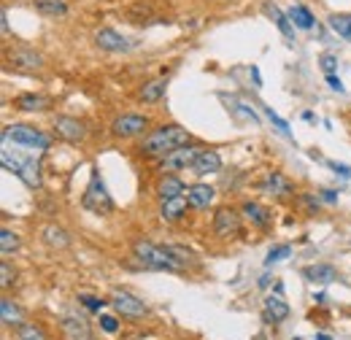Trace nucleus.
I'll use <instances>...</instances> for the list:
<instances>
[{
	"label": "nucleus",
	"mask_w": 351,
	"mask_h": 340,
	"mask_svg": "<svg viewBox=\"0 0 351 340\" xmlns=\"http://www.w3.org/2000/svg\"><path fill=\"white\" fill-rule=\"evenodd\" d=\"M189 143V132L184 127H178V125H162V127L152 130L146 138H143V143H141V154L143 157H165V154H171L173 149L178 146H186Z\"/></svg>",
	"instance_id": "nucleus-1"
},
{
	"label": "nucleus",
	"mask_w": 351,
	"mask_h": 340,
	"mask_svg": "<svg viewBox=\"0 0 351 340\" xmlns=\"http://www.w3.org/2000/svg\"><path fill=\"white\" fill-rule=\"evenodd\" d=\"M132 254L146 267H154V270H181L184 267V259L178 256L176 246H157L152 241H135Z\"/></svg>",
	"instance_id": "nucleus-2"
},
{
	"label": "nucleus",
	"mask_w": 351,
	"mask_h": 340,
	"mask_svg": "<svg viewBox=\"0 0 351 340\" xmlns=\"http://www.w3.org/2000/svg\"><path fill=\"white\" fill-rule=\"evenodd\" d=\"M3 141H14L16 146H27V149H49V135L41 130L30 127V125H11L3 132Z\"/></svg>",
	"instance_id": "nucleus-3"
},
{
	"label": "nucleus",
	"mask_w": 351,
	"mask_h": 340,
	"mask_svg": "<svg viewBox=\"0 0 351 340\" xmlns=\"http://www.w3.org/2000/svg\"><path fill=\"white\" fill-rule=\"evenodd\" d=\"M82 203L92 213H111V208H114V203H111V197H108L97 170H92V178H89V186L87 192H84V197H82Z\"/></svg>",
	"instance_id": "nucleus-4"
},
{
	"label": "nucleus",
	"mask_w": 351,
	"mask_h": 340,
	"mask_svg": "<svg viewBox=\"0 0 351 340\" xmlns=\"http://www.w3.org/2000/svg\"><path fill=\"white\" fill-rule=\"evenodd\" d=\"M200 151H203V149H197V146H178L171 154L160 157V170H162V173H176V170L192 168L195 160L200 157Z\"/></svg>",
	"instance_id": "nucleus-5"
},
{
	"label": "nucleus",
	"mask_w": 351,
	"mask_h": 340,
	"mask_svg": "<svg viewBox=\"0 0 351 340\" xmlns=\"http://www.w3.org/2000/svg\"><path fill=\"white\" fill-rule=\"evenodd\" d=\"M111 305H114L117 313L125 316V319H143V316L149 313L146 302L138 298H132L130 292H114V295H111Z\"/></svg>",
	"instance_id": "nucleus-6"
},
{
	"label": "nucleus",
	"mask_w": 351,
	"mask_h": 340,
	"mask_svg": "<svg viewBox=\"0 0 351 340\" xmlns=\"http://www.w3.org/2000/svg\"><path fill=\"white\" fill-rule=\"evenodd\" d=\"M214 235L227 241V238H235L241 235V216L232 208H219L214 216Z\"/></svg>",
	"instance_id": "nucleus-7"
},
{
	"label": "nucleus",
	"mask_w": 351,
	"mask_h": 340,
	"mask_svg": "<svg viewBox=\"0 0 351 340\" xmlns=\"http://www.w3.org/2000/svg\"><path fill=\"white\" fill-rule=\"evenodd\" d=\"M143 130H149V119L141 117V114H125V117H119V119L111 125V132H114L117 138H125V141L141 135Z\"/></svg>",
	"instance_id": "nucleus-8"
},
{
	"label": "nucleus",
	"mask_w": 351,
	"mask_h": 340,
	"mask_svg": "<svg viewBox=\"0 0 351 340\" xmlns=\"http://www.w3.org/2000/svg\"><path fill=\"white\" fill-rule=\"evenodd\" d=\"M54 130H57V135H60L62 141H68V143H82V141L87 138L84 122H79V119H73V117H57V119H54Z\"/></svg>",
	"instance_id": "nucleus-9"
},
{
	"label": "nucleus",
	"mask_w": 351,
	"mask_h": 340,
	"mask_svg": "<svg viewBox=\"0 0 351 340\" xmlns=\"http://www.w3.org/2000/svg\"><path fill=\"white\" fill-rule=\"evenodd\" d=\"M95 43H97L103 51H128V49H130L128 38L119 36L117 30H111V27H100V30L95 33Z\"/></svg>",
	"instance_id": "nucleus-10"
},
{
	"label": "nucleus",
	"mask_w": 351,
	"mask_h": 340,
	"mask_svg": "<svg viewBox=\"0 0 351 340\" xmlns=\"http://www.w3.org/2000/svg\"><path fill=\"white\" fill-rule=\"evenodd\" d=\"M263 192L284 200V197L292 195V181H289L284 173H267V178L263 181Z\"/></svg>",
	"instance_id": "nucleus-11"
},
{
	"label": "nucleus",
	"mask_w": 351,
	"mask_h": 340,
	"mask_svg": "<svg viewBox=\"0 0 351 340\" xmlns=\"http://www.w3.org/2000/svg\"><path fill=\"white\" fill-rule=\"evenodd\" d=\"M8 62H11L14 68H19V71H38V68L44 65L41 54H36V51H30V49H16V51H11V54H8Z\"/></svg>",
	"instance_id": "nucleus-12"
},
{
	"label": "nucleus",
	"mask_w": 351,
	"mask_h": 340,
	"mask_svg": "<svg viewBox=\"0 0 351 340\" xmlns=\"http://www.w3.org/2000/svg\"><path fill=\"white\" fill-rule=\"evenodd\" d=\"M214 197H217V189L208 184H195L186 189V200L192 208H208L214 203Z\"/></svg>",
	"instance_id": "nucleus-13"
},
{
	"label": "nucleus",
	"mask_w": 351,
	"mask_h": 340,
	"mask_svg": "<svg viewBox=\"0 0 351 340\" xmlns=\"http://www.w3.org/2000/svg\"><path fill=\"white\" fill-rule=\"evenodd\" d=\"M178 195H186L184 189V181L173 175V173H165L160 181H157V197L160 200H171V197H178Z\"/></svg>",
	"instance_id": "nucleus-14"
},
{
	"label": "nucleus",
	"mask_w": 351,
	"mask_h": 340,
	"mask_svg": "<svg viewBox=\"0 0 351 340\" xmlns=\"http://www.w3.org/2000/svg\"><path fill=\"white\" fill-rule=\"evenodd\" d=\"M189 208V200L186 195H178V197H171V200H162V208H160V219L162 221H178Z\"/></svg>",
	"instance_id": "nucleus-15"
},
{
	"label": "nucleus",
	"mask_w": 351,
	"mask_h": 340,
	"mask_svg": "<svg viewBox=\"0 0 351 340\" xmlns=\"http://www.w3.org/2000/svg\"><path fill=\"white\" fill-rule=\"evenodd\" d=\"M62 332L71 340H92V330L84 319L79 316H65L62 319Z\"/></svg>",
	"instance_id": "nucleus-16"
},
{
	"label": "nucleus",
	"mask_w": 351,
	"mask_h": 340,
	"mask_svg": "<svg viewBox=\"0 0 351 340\" xmlns=\"http://www.w3.org/2000/svg\"><path fill=\"white\" fill-rule=\"evenodd\" d=\"M221 170V157L217 151H200V157L195 160V165H192V173L195 175H208V173H219Z\"/></svg>",
	"instance_id": "nucleus-17"
},
{
	"label": "nucleus",
	"mask_w": 351,
	"mask_h": 340,
	"mask_svg": "<svg viewBox=\"0 0 351 340\" xmlns=\"http://www.w3.org/2000/svg\"><path fill=\"white\" fill-rule=\"evenodd\" d=\"M287 316H289V305L278 298V295H270V298L265 300V319H267V321L278 324V321H284Z\"/></svg>",
	"instance_id": "nucleus-18"
},
{
	"label": "nucleus",
	"mask_w": 351,
	"mask_h": 340,
	"mask_svg": "<svg viewBox=\"0 0 351 340\" xmlns=\"http://www.w3.org/2000/svg\"><path fill=\"white\" fill-rule=\"evenodd\" d=\"M303 276H306L311 284H332L338 278V273H335L332 265H311V267L303 270Z\"/></svg>",
	"instance_id": "nucleus-19"
},
{
	"label": "nucleus",
	"mask_w": 351,
	"mask_h": 340,
	"mask_svg": "<svg viewBox=\"0 0 351 340\" xmlns=\"http://www.w3.org/2000/svg\"><path fill=\"white\" fill-rule=\"evenodd\" d=\"M14 106H16L19 111H46V108H49V97L30 92V95H19V97L14 100Z\"/></svg>",
	"instance_id": "nucleus-20"
},
{
	"label": "nucleus",
	"mask_w": 351,
	"mask_h": 340,
	"mask_svg": "<svg viewBox=\"0 0 351 340\" xmlns=\"http://www.w3.org/2000/svg\"><path fill=\"white\" fill-rule=\"evenodd\" d=\"M243 216H246L252 224H257L260 230H267V227H270V211L263 208L260 203H243Z\"/></svg>",
	"instance_id": "nucleus-21"
},
{
	"label": "nucleus",
	"mask_w": 351,
	"mask_h": 340,
	"mask_svg": "<svg viewBox=\"0 0 351 340\" xmlns=\"http://www.w3.org/2000/svg\"><path fill=\"white\" fill-rule=\"evenodd\" d=\"M165 86H168V82L165 79H157V82H149V84L141 89V100L143 103H157V100H162V95H165Z\"/></svg>",
	"instance_id": "nucleus-22"
},
{
	"label": "nucleus",
	"mask_w": 351,
	"mask_h": 340,
	"mask_svg": "<svg viewBox=\"0 0 351 340\" xmlns=\"http://www.w3.org/2000/svg\"><path fill=\"white\" fill-rule=\"evenodd\" d=\"M0 311H3V324H5V327H19V324H22V313H19V308L14 305V300H8V298L0 300Z\"/></svg>",
	"instance_id": "nucleus-23"
},
{
	"label": "nucleus",
	"mask_w": 351,
	"mask_h": 340,
	"mask_svg": "<svg viewBox=\"0 0 351 340\" xmlns=\"http://www.w3.org/2000/svg\"><path fill=\"white\" fill-rule=\"evenodd\" d=\"M44 241L49 243V246H54V249H65L71 241H68V232L65 230H60V227H54V224H49V227H44Z\"/></svg>",
	"instance_id": "nucleus-24"
},
{
	"label": "nucleus",
	"mask_w": 351,
	"mask_h": 340,
	"mask_svg": "<svg viewBox=\"0 0 351 340\" xmlns=\"http://www.w3.org/2000/svg\"><path fill=\"white\" fill-rule=\"evenodd\" d=\"M36 8H38V14H44V16H65V14H68L65 0H36Z\"/></svg>",
	"instance_id": "nucleus-25"
},
{
	"label": "nucleus",
	"mask_w": 351,
	"mask_h": 340,
	"mask_svg": "<svg viewBox=\"0 0 351 340\" xmlns=\"http://www.w3.org/2000/svg\"><path fill=\"white\" fill-rule=\"evenodd\" d=\"M289 19H292L295 27H300V30H311V27H313V16H311V11H308L306 5H292Z\"/></svg>",
	"instance_id": "nucleus-26"
},
{
	"label": "nucleus",
	"mask_w": 351,
	"mask_h": 340,
	"mask_svg": "<svg viewBox=\"0 0 351 340\" xmlns=\"http://www.w3.org/2000/svg\"><path fill=\"white\" fill-rule=\"evenodd\" d=\"M330 27H332L338 36H343V38L351 41V14H332V16H330Z\"/></svg>",
	"instance_id": "nucleus-27"
},
{
	"label": "nucleus",
	"mask_w": 351,
	"mask_h": 340,
	"mask_svg": "<svg viewBox=\"0 0 351 340\" xmlns=\"http://www.w3.org/2000/svg\"><path fill=\"white\" fill-rule=\"evenodd\" d=\"M16 340H46V332L38 324H19L16 327Z\"/></svg>",
	"instance_id": "nucleus-28"
},
{
	"label": "nucleus",
	"mask_w": 351,
	"mask_h": 340,
	"mask_svg": "<svg viewBox=\"0 0 351 340\" xmlns=\"http://www.w3.org/2000/svg\"><path fill=\"white\" fill-rule=\"evenodd\" d=\"M267 11H270V16H273L276 27L281 30V36H287V38H289V36H292V25H289V16H284V11H281L278 5H270Z\"/></svg>",
	"instance_id": "nucleus-29"
},
{
	"label": "nucleus",
	"mask_w": 351,
	"mask_h": 340,
	"mask_svg": "<svg viewBox=\"0 0 351 340\" xmlns=\"http://www.w3.org/2000/svg\"><path fill=\"white\" fill-rule=\"evenodd\" d=\"M16 249H19V235L11 232V230H3L0 232V252L3 254H14Z\"/></svg>",
	"instance_id": "nucleus-30"
},
{
	"label": "nucleus",
	"mask_w": 351,
	"mask_h": 340,
	"mask_svg": "<svg viewBox=\"0 0 351 340\" xmlns=\"http://www.w3.org/2000/svg\"><path fill=\"white\" fill-rule=\"evenodd\" d=\"M289 254H292V249H289V246H273V249L267 252V259H265V262H267V265H273V262L287 259Z\"/></svg>",
	"instance_id": "nucleus-31"
},
{
	"label": "nucleus",
	"mask_w": 351,
	"mask_h": 340,
	"mask_svg": "<svg viewBox=\"0 0 351 340\" xmlns=\"http://www.w3.org/2000/svg\"><path fill=\"white\" fill-rule=\"evenodd\" d=\"M79 302L84 305V308H89V311H95V313H100L108 302L106 300H100V298H89V295H79Z\"/></svg>",
	"instance_id": "nucleus-32"
},
{
	"label": "nucleus",
	"mask_w": 351,
	"mask_h": 340,
	"mask_svg": "<svg viewBox=\"0 0 351 340\" xmlns=\"http://www.w3.org/2000/svg\"><path fill=\"white\" fill-rule=\"evenodd\" d=\"M319 65H322V71H324L327 76H332V73H335V68H338V57H335V54H322Z\"/></svg>",
	"instance_id": "nucleus-33"
},
{
	"label": "nucleus",
	"mask_w": 351,
	"mask_h": 340,
	"mask_svg": "<svg viewBox=\"0 0 351 340\" xmlns=\"http://www.w3.org/2000/svg\"><path fill=\"white\" fill-rule=\"evenodd\" d=\"M11 284H14V270H11L8 262H0V287L8 289Z\"/></svg>",
	"instance_id": "nucleus-34"
},
{
	"label": "nucleus",
	"mask_w": 351,
	"mask_h": 340,
	"mask_svg": "<svg viewBox=\"0 0 351 340\" xmlns=\"http://www.w3.org/2000/svg\"><path fill=\"white\" fill-rule=\"evenodd\" d=\"M100 330H103V332H108V335H114V332L119 330V321H117L114 316L103 313V316H100Z\"/></svg>",
	"instance_id": "nucleus-35"
},
{
	"label": "nucleus",
	"mask_w": 351,
	"mask_h": 340,
	"mask_svg": "<svg viewBox=\"0 0 351 340\" xmlns=\"http://www.w3.org/2000/svg\"><path fill=\"white\" fill-rule=\"evenodd\" d=\"M265 114H267V119H270V122H273L276 127L281 130L284 135H289V125H287V122H284V119H281V117H278V114H276L273 108H265Z\"/></svg>",
	"instance_id": "nucleus-36"
},
{
	"label": "nucleus",
	"mask_w": 351,
	"mask_h": 340,
	"mask_svg": "<svg viewBox=\"0 0 351 340\" xmlns=\"http://www.w3.org/2000/svg\"><path fill=\"white\" fill-rule=\"evenodd\" d=\"M327 84L332 86L335 92H346V86H343V82H341V79H338L335 73H332V76H327Z\"/></svg>",
	"instance_id": "nucleus-37"
},
{
	"label": "nucleus",
	"mask_w": 351,
	"mask_h": 340,
	"mask_svg": "<svg viewBox=\"0 0 351 340\" xmlns=\"http://www.w3.org/2000/svg\"><path fill=\"white\" fill-rule=\"evenodd\" d=\"M252 76H254L257 86H263V79H260V71H257V65H252Z\"/></svg>",
	"instance_id": "nucleus-38"
},
{
	"label": "nucleus",
	"mask_w": 351,
	"mask_h": 340,
	"mask_svg": "<svg viewBox=\"0 0 351 340\" xmlns=\"http://www.w3.org/2000/svg\"><path fill=\"white\" fill-rule=\"evenodd\" d=\"M322 195H324V200H327V203H335V200H338V195H335V192H322Z\"/></svg>",
	"instance_id": "nucleus-39"
},
{
	"label": "nucleus",
	"mask_w": 351,
	"mask_h": 340,
	"mask_svg": "<svg viewBox=\"0 0 351 340\" xmlns=\"http://www.w3.org/2000/svg\"><path fill=\"white\" fill-rule=\"evenodd\" d=\"M332 168L338 170V173H341V175H349V168H346V165H338V162H335V165H332Z\"/></svg>",
	"instance_id": "nucleus-40"
},
{
	"label": "nucleus",
	"mask_w": 351,
	"mask_h": 340,
	"mask_svg": "<svg viewBox=\"0 0 351 340\" xmlns=\"http://www.w3.org/2000/svg\"><path fill=\"white\" fill-rule=\"evenodd\" d=\"M313 340H330V335H316Z\"/></svg>",
	"instance_id": "nucleus-41"
}]
</instances>
